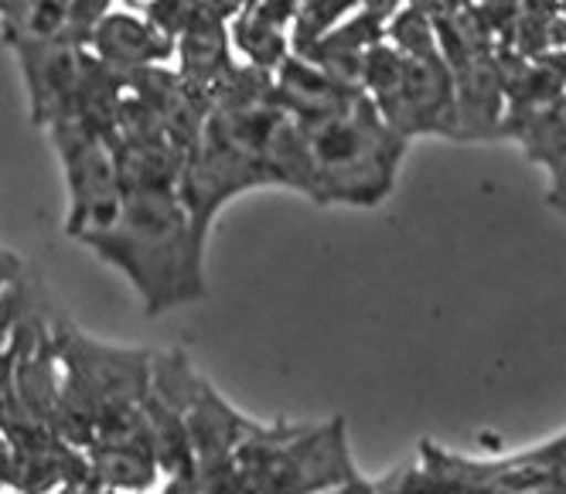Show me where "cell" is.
<instances>
[{"label":"cell","mask_w":566,"mask_h":494,"mask_svg":"<svg viewBox=\"0 0 566 494\" xmlns=\"http://www.w3.org/2000/svg\"><path fill=\"white\" fill-rule=\"evenodd\" d=\"M260 0H232V14H239V11H250V8H256Z\"/></svg>","instance_id":"18"},{"label":"cell","mask_w":566,"mask_h":494,"mask_svg":"<svg viewBox=\"0 0 566 494\" xmlns=\"http://www.w3.org/2000/svg\"><path fill=\"white\" fill-rule=\"evenodd\" d=\"M160 494H242L235 458L229 461H195L188 471L168 477Z\"/></svg>","instance_id":"13"},{"label":"cell","mask_w":566,"mask_h":494,"mask_svg":"<svg viewBox=\"0 0 566 494\" xmlns=\"http://www.w3.org/2000/svg\"><path fill=\"white\" fill-rule=\"evenodd\" d=\"M8 494H14V491H8Z\"/></svg>","instance_id":"22"},{"label":"cell","mask_w":566,"mask_h":494,"mask_svg":"<svg viewBox=\"0 0 566 494\" xmlns=\"http://www.w3.org/2000/svg\"><path fill=\"white\" fill-rule=\"evenodd\" d=\"M14 487V446L8 433H0V494H8Z\"/></svg>","instance_id":"14"},{"label":"cell","mask_w":566,"mask_h":494,"mask_svg":"<svg viewBox=\"0 0 566 494\" xmlns=\"http://www.w3.org/2000/svg\"><path fill=\"white\" fill-rule=\"evenodd\" d=\"M242 494H328L358 481L342 417L328 423H256L235 450Z\"/></svg>","instance_id":"3"},{"label":"cell","mask_w":566,"mask_h":494,"mask_svg":"<svg viewBox=\"0 0 566 494\" xmlns=\"http://www.w3.org/2000/svg\"><path fill=\"white\" fill-rule=\"evenodd\" d=\"M103 494H116V491H103Z\"/></svg>","instance_id":"21"},{"label":"cell","mask_w":566,"mask_h":494,"mask_svg":"<svg viewBox=\"0 0 566 494\" xmlns=\"http://www.w3.org/2000/svg\"><path fill=\"white\" fill-rule=\"evenodd\" d=\"M90 52L113 72L134 75L144 69H160L171 59H178V41H171L165 31H157L144 11L137 8H113L106 21L96 28Z\"/></svg>","instance_id":"7"},{"label":"cell","mask_w":566,"mask_h":494,"mask_svg":"<svg viewBox=\"0 0 566 494\" xmlns=\"http://www.w3.org/2000/svg\"><path fill=\"white\" fill-rule=\"evenodd\" d=\"M55 494H103V487L90 477V481H72V484L59 487Z\"/></svg>","instance_id":"16"},{"label":"cell","mask_w":566,"mask_h":494,"mask_svg":"<svg viewBox=\"0 0 566 494\" xmlns=\"http://www.w3.org/2000/svg\"><path fill=\"white\" fill-rule=\"evenodd\" d=\"M144 420H147V437H150V450L165 471V481L188 471L195 464V450H191V437L185 427V417L178 409H171L168 402H160L154 392L144 402Z\"/></svg>","instance_id":"11"},{"label":"cell","mask_w":566,"mask_h":494,"mask_svg":"<svg viewBox=\"0 0 566 494\" xmlns=\"http://www.w3.org/2000/svg\"><path fill=\"white\" fill-rule=\"evenodd\" d=\"M206 242L181 191H130L116 222L83 239L134 283L147 317L206 297Z\"/></svg>","instance_id":"1"},{"label":"cell","mask_w":566,"mask_h":494,"mask_svg":"<svg viewBox=\"0 0 566 494\" xmlns=\"http://www.w3.org/2000/svg\"><path fill=\"white\" fill-rule=\"evenodd\" d=\"M273 93L276 106L294 116L301 127H314V123L345 113L361 96V90L345 86V82L332 78L325 69H317L301 55H291L273 72Z\"/></svg>","instance_id":"8"},{"label":"cell","mask_w":566,"mask_h":494,"mask_svg":"<svg viewBox=\"0 0 566 494\" xmlns=\"http://www.w3.org/2000/svg\"><path fill=\"white\" fill-rule=\"evenodd\" d=\"M157 494H160V491H157Z\"/></svg>","instance_id":"24"},{"label":"cell","mask_w":566,"mask_h":494,"mask_svg":"<svg viewBox=\"0 0 566 494\" xmlns=\"http://www.w3.org/2000/svg\"><path fill=\"white\" fill-rule=\"evenodd\" d=\"M358 11L361 0H304V8L291 28L294 55H307L317 41H325L335 28H342Z\"/></svg>","instance_id":"12"},{"label":"cell","mask_w":566,"mask_h":494,"mask_svg":"<svg viewBox=\"0 0 566 494\" xmlns=\"http://www.w3.org/2000/svg\"><path fill=\"white\" fill-rule=\"evenodd\" d=\"M328 494H376V484L366 481V477H358V481H352V484H345L338 491H328Z\"/></svg>","instance_id":"17"},{"label":"cell","mask_w":566,"mask_h":494,"mask_svg":"<svg viewBox=\"0 0 566 494\" xmlns=\"http://www.w3.org/2000/svg\"><path fill=\"white\" fill-rule=\"evenodd\" d=\"M93 481L116 494H157L160 471L150 443H96L86 450Z\"/></svg>","instance_id":"10"},{"label":"cell","mask_w":566,"mask_h":494,"mask_svg":"<svg viewBox=\"0 0 566 494\" xmlns=\"http://www.w3.org/2000/svg\"><path fill=\"white\" fill-rule=\"evenodd\" d=\"M11 52L24 75L34 127L49 130L62 119H72L90 49H78L72 41H42V45H18Z\"/></svg>","instance_id":"6"},{"label":"cell","mask_w":566,"mask_h":494,"mask_svg":"<svg viewBox=\"0 0 566 494\" xmlns=\"http://www.w3.org/2000/svg\"><path fill=\"white\" fill-rule=\"evenodd\" d=\"M21 273H24L21 260H18L11 250H4V245H0V291H4V286H8L11 280H18Z\"/></svg>","instance_id":"15"},{"label":"cell","mask_w":566,"mask_h":494,"mask_svg":"<svg viewBox=\"0 0 566 494\" xmlns=\"http://www.w3.org/2000/svg\"><path fill=\"white\" fill-rule=\"evenodd\" d=\"M49 137L55 144V154L62 160V175L69 188V219L65 235L83 242L116 222L124 212V178L116 168L113 144L78 119H65L49 127Z\"/></svg>","instance_id":"5"},{"label":"cell","mask_w":566,"mask_h":494,"mask_svg":"<svg viewBox=\"0 0 566 494\" xmlns=\"http://www.w3.org/2000/svg\"><path fill=\"white\" fill-rule=\"evenodd\" d=\"M314 150V201L373 209L389 198L407 140H402L376 103L361 96L338 116L304 127Z\"/></svg>","instance_id":"2"},{"label":"cell","mask_w":566,"mask_h":494,"mask_svg":"<svg viewBox=\"0 0 566 494\" xmlns=\"http://www.w3.org/2000/svg\"><path fill=\"white\" fill-rule=\"evenodd\" d=\"M18 4H21V0H0V18H8Z\"/></svg>","instance_id":"19"},{"label":"cell","mask_w":566,"mask_h":494,"mask_svg":"<svg viewBox=\"0 0 566 494\" xmlns=\"http://www.w3.org/2000/svg\"><path fill=\"white\" fill-rule=\"evenodd\" d=\"M185 427L191 437L195 461H229L235 458L239 443L250 437L256 420L242 417L232 402L222 399V392L206 379L185 406Z\"/></svg>","instance_id":"9"},{"label":"cell","mask_w":566,"mask_h":494,"mask_svg":"<svg viewBox=\"0 0 566 494\" xmlns=\"http://www.w3.org/2000/svg\"><path fill=\"white\" fill-rule=\"evenodd\" d=\"M124 4H127V8H137V11H140V8L147 4V0H124Z\"/></svg>","instance_id":"20"},{"label":"cell","mask_w":566,"mask_h":494,"mask_svg":"<svg viewBox=\"0 0 566 494\" xmlns=\"http://www.w3.org/2000/svg\"><path fill=\"white\" fill-rule=\"evenodd\" d=\"M55 348L62 361L65 402L86 413L96 427L106 417L127 413V409L147 402L154 351L93 341L65 314L55 320Z\"/></svg>","instance_id":"4"},{"label":"cell","mask_w":566,"mask_h":494,"mask_svg":"<svg viewBox=\"0 0 566 494\" xmlns=\"http://www.w3.org/2000/svg\"><path fill=\"white\" fill-rule=\"evenodd\" d=\"M376 494H379V487H376Z\"/></svg>","instance_id":"23"}]
</instances>
